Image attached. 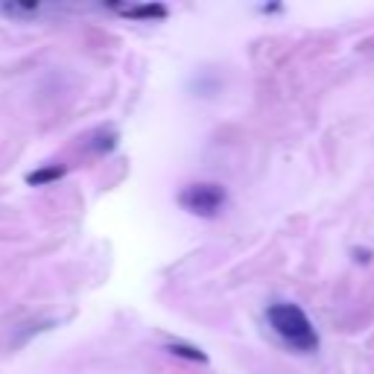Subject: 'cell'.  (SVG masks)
Instances as JSON below:
<instances>
[{
	"instance_id": "obj_1",
	"label": "cell",
	"mask_w": 374,
	"mask_h": 374,
	"mask_svg": "<svg viewBox=\"0 0 374 374\" xmlns=\"http://www.w3.org/2000/svg\"><path fill=\"white\" fill-rule=\"evenodd\" d=\"M266 321H269V328L278 334V339L287 348H292V351H298V354L319 351V334L313 328L310 316L298 304H292V302L269 304L266 307Z\"/></svg>"
},
{
	"instance_id": "obj_2",
	"label": "cell",
	"mask_w": 374,
	"mask_h": 374,
	"mask_svg": "<svg viewBox=\"0 0 374 374\" xmlns=\"http://www.w3.org/2000/svg\"><path fill=\"white\" fill-rule=\"evenodd\" d=\"M182 211L199 219H216L222 211L229 208V187L219 182H193L185 185L176 196Z\"/></svg>"
},
{
	"instance_id": "obj_3",
	"label": "cell",
	"mask_w": 374,
	"mask_h": 374,
	"mask_svg": "<svg viewBox=\"0 0 374 374\" xmlns=\"http://www.w3.org/2000/svg\"><path fill=\"white\" fill-rule=\"evenodd\" d=\"M120 15L129 18V21L155 23V21H167L170 18V6L161 4V0H143V4H135V6H123Z\"/></svg>"
},
{
	"instance_id": "obj_4",
	"label": "cell",
	"mask_w": 374,
	"mask_h": 374,
	"mask_svg": "<svg viewBox=\"0 0 374 374\" xmlns=\"http://www.w3.org/2000/svg\"><path fill=\"white\" fill-rule=\"evenodd\" d=\"M164 351H167L170 357H176V360H185V363L208 365V354L202 351V348H199V345H190V342H182V339L167 342V345H164Z\"/></svg>"
},
{
	"instance_id": "obj_5",
	"label": "cell",
	"mask_w": 374,
	"mask_h": 374,
	"mask_svg": "<svg viewBox=\"0 0 374 374\" xmlns=\"http://www.w3.org/2000/svg\"><path fill=\"white\" fill-rule=\"evenodd\" d=\"M65 176H67V164H44V167L27 172V185L30 187H47V185L65 179Z\"/></svg>"
},
{
	"instance_id": "obj_6",
	"label": "cell",
	"mask_w": 374,
	"mask_h": 374,
	"mask_svg": "<svg viewBox=\"0 0 374 374\" xmlns=\"http://www.w3.org/2000/svg\"><path fill=\"white\" fill-rule=\"evenodd\" d=\"M117 143H120V135H117L114 129H99L97 135H91V141H88L85 146H88L91 155H99V158H103V155L114 153Z\"/></svg>"
},
{
	"instance_id": "obj_7",
	"label": "cell",
	"mask_w": 374,
	"mask_h": 374,
	"mask_svg": "<svg viewBox=\"0 0 374 374\" xmlns=\"http://www.w3.org/2000/svg\"><path fill=\"white\" fill-rule=\"evenodd\" d=\"M0 9H4L6 15H35L41 9V4H33V0L30 4H21V0H15V4H4Z\"/></svg>"
},
{
	"instance_id": "obj_8",
	"label": "cell",
	"mask_w": 374,
	"mask_h": 374,
	"mask_svg": "<svg viewBox=\"0 0 374 374\" xmlns=\"http://www.w3.org/2000/svg\"><path fill=\"white\" fill-rule=\"evenodd\" d=\"M351 258H354V263L368 266V263L374 260V252H371V248H363V246H354V248H351Z\"/></svg>"
},
{
	"instance_id": "obj_9",
	"label": "cell",
	"mask_w": 374,
	"mask_h": 374,
	"mask_svg": "<svg viewBox=\"0 0 374 374\" xmlns=\"http://www.w3.org/2000/svg\"><path fill=\"white\" fill-rule=\"evenodd\" d=\"M284 6H278V4H272V6H260V12H281Z\"/></svg>"
}]
</instances>
